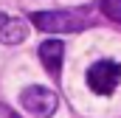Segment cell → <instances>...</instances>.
<instances>
[{"mask_svg": "<svg viewBox=\"0 0 121 118\" xmlns=\"http://www.w3.org/2000/svg\"><path fill=\"white\" fill-rule=\"evenodd\" d=\"M62 56H65V45H62L59 39H45V42L39 45V59H42L45 70H48L54 79H59V70H62Z\"/></svg>", "mask_w": 121, "mask_h": 118, "instance_id": "277c9868", "label": "cell"}, {"mask_svg": "<svg viewBox=\"0 0 121 118\" xmlns=\"http://www.w3.org/2000/svg\"><path fill=\"white\" fill-rule=\"evenodd\" d=\"M31 23L39 31H79L85 25V17L79 11H34L31 14Z\"/></svg>", "mask_w": 121, "mask_h": 118, "instance_id": "7a4b0ae2", "label": "cell"}, {"mask_svg": "<svg viewBox=\"0 0 121 118\" xmlns=\"http://www.w3.org/2000/svg\"><path fill=\"white\" fill-rule=\"evenodd\" d=\"M101 11H104L107 20L121 23V0H101Z\"/></svg>", "mask_w": 121, "mask_h": 118, "instance_id": "8992f818", "label": "cell"}, {"mask_svg": "<svg viewBox=\"0 0 121 118\" xmlns=\"http://www.w3.org/2000/svg\"><path fill=\"white\" fill-rule=\"evenodd\" d=\"M20 104L28 110L31 115L48 118V115H54V110H56V93L42 87V84H31V87H26L20 93Z\"/></svg>", "mask_w": 121, "mask_h": 118, "instance_id": "3957f363", "label": "cell"}, {"mask_svg": "<svg viewBox=\"0 0 121 118\" xmlns=\"http://www.w3.org/2000/svg\"><path fill=\"white\" fill-rule=\"evenodd\" d=\"M26 37H28V23H26V20L0 14V42L17 45V42H23Z\"/></svg>", "mask_w": 121, "mask_h": 118, "instance_id": "5b68a950", "label": "cell"}, {"mask_svg": "<svg viewBox=\"0 0 121 118\" xmlns=\"http://www.w3.org/2000/svg\"><path fill=\"white\" fill-rule=\"evenodd\" d=\"M121 84V65L116 59H99L87 67V87L96 96H113Z\"/></svg>", "mask_w": 121, "mask_h": 118, "instance_id": "6da1fadb", "label": "cell"}]
</instances>
